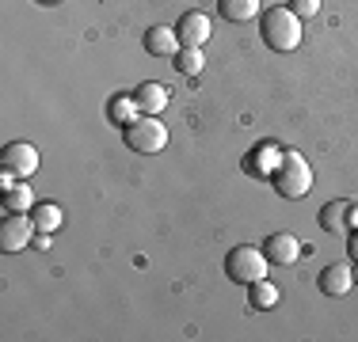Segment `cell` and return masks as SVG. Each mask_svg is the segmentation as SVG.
<instances>
[{"instance_id":"cell-1","label":"cell","mask_w":358,"mask_h":342,"mask_svg":"<svg viewBox=\"0 0 358 342\" xmlns=\"http://www.w3.org/2000/svg\"><path fill=\"white\" fill-rule=\"evenodd\" d=\"M271 186H275L282 198H289V202L305 198V194L313 191V168H309V160H305L297 149H282V164H278L275 175H271Z\"/></svg>"},{"instance_id":"cell-2","label":"cell","mask_w":358,"mask_h":342,"mask_svg":"<svg viewBox=\"0 0 358 342\" xmlns=\"http://www.w3.org/2000/svg\"><path fill=\"white\" fill-rule=\"evenodd\" d=\"M259 31H263V42L275 54H289V50L301 46V15L289 12V8H267Z\"/></svg>"},{"instance_id":"cell-3","label":"cell","mask_w":358,"mask_h":342,"mask_svg":"<svg viewBox=\"0 0 358 342\" xmlns=\"http://www.w3.org/2000/svg\"><path fill=\"white\" fill-rule=\"evenodd\" d=\"M122 141L130 152H141V156H157L168 144V126L160 122V114H138L130 126L122 130Z\"/></svg>"},{"instance_id":"cell-4","label":"cell","mask_w":358,"mask_h":342,"mask_svg":"<svg viewBox=\"0 0 358 342\" xmlns=\"http://www.w3.org/2000/svg\"><path fill=\"white\" fill-rule=\"evenodd\" d=\"M225 274L233 281H241V285H252V281L267 278V251H259V247H233V251L225 255Z\"/></svg>"},{"instance_id":"cell-5","label":"cell","mask_w":358,"mask_h":342,"mask_svg":"<svg viewBox=\"0 0 358 342\" xmlns=\"http://www.w3.org/2000/svg\"><path fill=\"white\" fill-rule=\"evenodd\" d=\"M35 221L27 217V213H8L4 221H0V251L4 255H15L23 251V247L35 244Z\"/></svg>"},{"instance_id":"cell-6","label":"cell","mask_w":358,"mask_h":342,"mask_svg":"<svg viewBox=\"0 0 358 342\" xmlns=\"http://www.w3.org/2000/svg\"><path fill=\"white\" fill-rule=\"evenodd\" d=\"M0 171H8V175H15V179H31L38 171V149L27 141L4 144V152H0Z\"/></svg>"},{"instance_id":"cell-7","label":"cell","mask_w":358,"mask_h":342,"mask_svg":"<svg viewBox=\"0 0 358 342\" xmlns=\"http://www.w3.org/2000/svg\"><path fill=\"white\" fill-rule=\"evenodd\" d=\"M278 164H282V144H275V141H259L248 156H244V171L255 179H271L278 171Z\"/></svg>"},{"instance_id":"cell-8","label":"cell","mask_w":358,"mask_h":342,"mask_svg":"<svg viewBox=\"0 0 358 342\" xmlns=\"http://www.w3.org/2000/svg\"><path fill=\"white\" fill-rule=\"evenodd\" d=\"M210 15L206 12H183L176 23V34H179V46H206L210 42Z\"/></svg>"},{"instance_id":"cell-9","label":"cell","mask_w":358,"mask_h":342,"mask_svg":"<svg viewBox=\"0 0 358 342\" xmlns=\"http://www.w3.org/2000/svg\"><path fill=\"white\" fill-rule=\"evenodd\" d=\"M267 262H275V267H294L297 259H301V239H297L294 232H275V236H267Z\"/></svg>"},{"instance_id":"cell-10","label":"cell","mask_w":358,"mask_h":342,"mask_svg":"<svg viewBox=\"0 0 358 342\" xmlns=\"http://www.w3.org/2000/svg\"><path fill=\"white\" fill-rule=\"evenodd\" d=\"M317 285H320L324 297H343V293H351V285H355L351 262H331V267H324L320 278H317Z\"/></svg>"},{"instance_id":"cell-11","label":"cell","mask_w":358,"mask_h":342,"mask_svg":"<svg viewBox=\"0 0 358 342\" xmlns=\"http://www.w3.org/2000/svg\"><path fill=\"white\" fill-rule=\"evenodd\" d=\"M145 54H152V57H176L179 54V34L176 27H149L145 31Z\"/></svg>"},{"instance_id":"cell-12","label":"cell","mask_w":358,"mask_h":342,"mask_svg":"<svg viewBox=\"0 0 358 342\" xmlns=\"http://www.w3.org/2000/svg\"><path fill=\"white\" fill-rule=\"evenodd\" d=\"M168 88L164 84H157V80H145V84H138L134 88V103H138V110L141 114H160V110L168 107Z\"/></svg>"},{"instance_id":"cell-13","label":"cell","mask_w":358,"mask_h":342,"mask_svg":"<svg viewBox=\"0 0 358 342\" xmlns=\"http://www.w3.org/2000/svg\"><path fill=\"white\" fill-rule=\"evenodd\" d=\"M259 8H263V0H217L221 20H229V23H248L259 15Z\"/></svg>"},{"instance_id":"cell-14","label":"cell","mask_w":358,"mask_h":342,"mask_svg":"<svg viewBox=\"0 0 358 342\" xmlns=\"http://www.w3.org/2000/svg\"><path fill=\"white\" fill-rule=\"evenodd\" d=\"M31 221H35L38 232H57L62 221H65V213H62V205H57V202H38L35 209H31Z\"/></svg>"},{"instance_id":"cell-15","label":"cell","mask_w":358,"mask_h":342,"mask_svg":"<svg viewBox=\"0 0 358 342\" xmlns=\"http://www.w3.org/2000/svg\"><path fill=\"white\" fill-rule=\"evenodd\" d=\"M35 209V194H31V183L20 179L12 191H4V213H31Z\"/></svg>"},{"instance_id":"cell-16","label":"cell","mask_w":358,"mask_h":342,"mask_svg":"<svg viewBox=\"0 0 358 342\" xmlns=\"http://www.w3.org/2000/svg\"><path fill=\"white\" fill-rule=\"evenodd\" d=\"M347 209H351V202H347V198L324 205V209H320V228H324V232H347Z\"/></svg>"},{"instance_id":"cell-17","label":"cell","mask_w":358,"mask_h":342,"mask_svg":"<svg viewBox=\"0 0 358 342\" xmlns=\"http://www.w3.org/2000/svg\"><path fill=\"white\" fill-rule=\"evenodd\" d=\"M138 114H141V110H138V103H134V91H130V96H115V99L107 103V118H110L115 126H122V130H126V126H130Z\"/></svg>"},{"instance_id":"cell-18","label":"cell","mask_w":358,"mask_h":342,"mask_svg":"<svg viewBox=\"0 0 358 342\" xmlns=\"http://www.w3.org/2000/svg\"><path fill=\"white\" fill-rule=\"evenodd\" d=\"M176 68H179L183 76H199L202 68H206L202 46H179V54H176Z\"/></svg>"},{"instance_id":"cell-19","label":"cell","mask_w":358,"mask_h":342,"mask_svg":"<svg viewBox=\"0 0 358 342\" xmlns=\"http://www.w3.org/2000/svg\"><path fill=\"white\" fill-rule=\"evenodd\" d=\"M248 304L255 308V312H267V308H275V304H278V289L271 285L267 278L252 281V293H248Z\"/></svg>"},{"instance_id":"cell-20","label":"cell","mask_w":358,"mask_h":342,"mask_svg":"<svg viewBox=\"0 0 358 342\" xmlns=\"http://www.w3.org/2000/svg\"><path fill=\"white\" fill-rule=\"evenodd\" d=\"M289 12H297L301 20H309V15L320 12V0H289Z\"/></svg>"},{"instance_id":"cell-21","label":"cell","mask_w":358,"mask_h":342,"mask_svg":"<svg viewBox=\"0 0 358 342\" xmlns=\"http://www.w3.org/2000/svg\"><path fill=\"white\" fill-rule=\"evenodd\" d=\"M347 232H358V202H351L347 209Z\"/></svg>"},{"instance_id":"cell-22","label":"cell","mask_w":358,"mask_h":342,"mask_svg":"<svg viewBox=\"0 0 358 342\" xmlns=\"http://www.w3.org/2000/svg\"><path fill=\"white\" fill-rule=\"evenodd\" d=\"M347 255H351V262H358V232H347Z\"/></svg>"},{"instance_id":"cell-23","label":"cell","mask_w":358,"mask_h":342,"mask_svg":"<svg viewBox=\"0 0 358 342\" xmlns=\"http://www.w3.org/2000/svg\"><path fill=\"white\" fill-rule=\"evenodd\" d=\"M351 274H355V285H358V262H351Z\"/></svg>"},{"instance_id":"cell-24","label":"cell","mask_w":358,"mask_h":342,"mask_svg":"<svg viewBox=\"0 0 358 342\" xmlns=\"http://www.w3.org/2000/svg\"><path fill=\"white\" fill-rule=\"evenodd\" d=\"M42 4H54V0H42Z\"/></svg>"}]
</instances>
